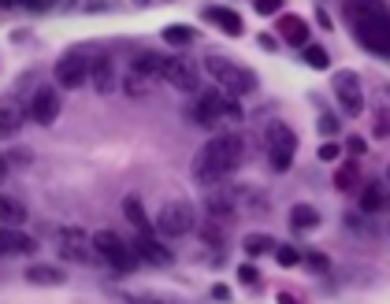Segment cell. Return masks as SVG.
Here are the masks:
<instances>
[{
  "instance_id": "6da1fadb",
  "label": "cell",
  "mask_w": 390,
  "mask_h": 304,
  "mask_svg": "<svg viewBox=\"0 0 390 304\" xmlns=\"http://www.w3.org/2000/svg\"><path fill=\"white\" fill-rule=\"evenodd\" d=\"M242 160H245V141L238 134H219L197 152L193 175H197V182H204V186H212V182L227 178L230 171H238Z\"/></svg>"
},
{
  "instance_id": "7a4b0ae2",
  "label": "cell",
  "mask_w": 390,
  "mask_h": 304,
  "mask_svg": "<svg viewBox=\"0 0 390 304\" xmlns=\"http://www.w3.org/2000/svg\"><path fill=\"white\" fill-rule=\"evenodd\" d=\"M204 71L216 78V86L223 89L227 97H242V93H253V89H256V74L238 67V63L227 60V56H208L204 60Z\"/></svg>"
},
{
  "instance_id": "3957f363",
  "label": "cell",
  "mask_w": 390,
  "mask_h": 304,
  "mask_svg": "<svg viewBox=\"0 0 390 304\" xmlns=\"http://www.w3.org/2000/svg\"><path fill=\"white\" fill-rule=\"evenodd\" d=\"M193 119H197L201 126H216L219 119H242V112L223 89H208V93H201L197 108H193Z\"/></svg>"
},
{
  "instance_id": "277c9868",
  "label": "cell",
  "mask_w": 390,
  "mask_h": 304,
  "mask_svg": "<svg viewBox=\"0 0 390 304\" xmlns=\"http://www.w3.org/2000/svg\"><path fill=\"white\" fill-rule=\"evenodd\" d=\"M93 249L100 253V260H108L115 271H134L138 267V253L130 249L119 234H112V230H100L93 234Z\"/></svg>"
},
{
  "instance_id": "5b68a950",
  "label": "cell",
  "mask_w": 390,
  "mask_h": 304,
  "mask_svg": "<svg viewBox=\"0 0 390 304\" xmlns=\"http://www.w3.org/2000/svg\"><path fill=\"white\" fill-rule=\"evenodd\" d=\"M264 138H268L271 167H275V171H290V164H294V149H297L294 130L286 126V123H271V126L264 130Z\"/></svg>"
},
{
  "instance_id": "8992f818",
  "label": "cell",
  "mask_w": 390,
  "mask_h": 304,
  "mask_svg": "<svg viewBox=\"0 0 390 304\" xmlns=\"http://www.w3.org/2000/svg\"><path fill=\"white\" fill-rule=\"evenodd\" d=\"M197 216H193V204L186 201H171L160 208V216H156V230L167 234V237H178V234H190Z\"/></svg>"
},
{
  "instance_id": "52a82bcc",
  "label": "cell",
  "mask_w": 390,
  "mask_h": 304,
  "mask_svg": "<svg viewBox=\"0 0 390 304\" xmlns=\"http://www.w3.org/2000/svg\"><path fill=\"white\" fill-rule=\"evenodd\" d=\"M334 97L346 108V115H360L364 112V93H360V82H357L353 71H338L334 74Z\"/></svg>"
},
{
  "instance_id": "ba28073f",
  "label": "cell",
  "mask_w": 390,
  "mask_h": 304,
  "mask_svg": "<svg viewBox=\"0 0 390 304\" xmlns=\"http://www.w3.org/2000/svg\"><path fill=\"white\" fill-rule=\"evenodd\" d=\"M86 78H89V63H86L82 52H67V56L56 63V82H60V89H78Z\"/></svg>"
},
{
  "instance_id": "9c48e42d",
  "label": "cell",
  "mask_w": 390,
  "mask_h": 304,
  "mask_svg": "<svg viewBox=\"0 0 390 304\" xmlns=\"http://www.w3.org/2000/svg\"><path fill=\"white\" fill-rule=\"evenodd\" d=\"M164 78H167L175 89H182V93H193V89H197V67H193L190 60H182V56H167Z\"/></svg>"
},
{
  "instance_id": "30bf717a",
  "label": "cell",
  "mask_w": 390,
  "mask_h": 304,
  "mask_svg": "<svg viewBox=\"0 0 390 304\" xmlns=\"http://www.w3.org/2000/svg\"><path fill=\"white\" fill-rule=\"evenodd\" d=\"M56 115H60V93H56V89H48V86H41L34 93V100H30V119H34V123H41V126H48V123H56Z\"/></svg>"
},
{
  "instance_id": "8fae6325",
  "label": "cell",
  "mask_w": 390,
  "mask_h": 304,
  "mask_svg": "<svg viewBox=\"0 0 390 304\" xmlns=\"http://www.w3.org/2000/svg\"><path fill=\"white\" fill-rule=\"evenodd\" d=\"M134 253H138V260H145V263H152V267H171V249H164L156 237L149 234V237H141L138 234V242H134Z\"/></svg>"
},
{
  "instance_id": "7c38bea8",
  "label": "cell",
  "mask_w": 390,
  "mask_h": 304,
  "mask_svg": "<svg viewBox=\"0 0 390 304\" xmlns=\"http://www.w3.org/2000/svg\"><path fill=\"white\" fill-rule=\"evenodd\" d=\"M26 282L30 286H63L67 282V271L52 267V263H34V267H26Z\"/></svg>"
},
{
  "instance_id": "4fadbf2b",
  "label": "cell",
  "mask_w": 390,
  "mask_h": 304,
  "mask_svg": "<svg viewBox=\"0 0 390 304\" xmlns=\"http://www.w3.org/2000/svg\"><path fill=\"white\" fill-rule=\"evenodd\" d=\"M89 78H93L97 93H112V89H115V67H112V60L108 56H97L93 63H89Z\"/></svg>"
},
{
  "instance_id": "5bb4252c",
  "label": "cell",
  "mask_w": 390,
  "mask_h": 304,
  "mask_svg": "<svg viewBox=\"0 0 390 304\" xmlns=\"http://www.w3.org/2000/svg\"><path fill=\"white\" fill-rule=\"evenodd\" d=\"M34 249H37V242L26 237L22 230H15V227L0 230V253H34Z\"/></svg>"
},
{
  "instance_id": "9a60e30c",
  "label": "cell",
  "mask_w": 390,
  "mask_h": 304,
  "mask_svg": "<svg viewBox=\"0 0 390 304\" xmlns=\"http://www.w3.org/2000/svg\"><path fill=\"white\" fill-rule=\"evenodd\" d=\"M279 34H282V41H290V45H308V22L305 19H297V15H282L279 19Z\"/></svg>"
},
{
  "instance_id": "2e32d148",
  "label": "cell",
  "mask_w": 390,
  "mask_h": 304,
  "mask_svg": "<svg viewBox=\"0 0 390 304\" xmlns=\"http://www.w3.org/2000/svg\"><path fill=\"white\" fill-rule=\"evenodd\" d=\"M204 19H212L219 30L230 34V37H242V15H238V11H230V8H208Z\"/></svg>"
},
{
  "instance_id": "e0dca14e",
  "label": "cell",
  "mask_w": 390,
  "mask_h": 304,
  "mask_svg": "<svg viewBox=\"0 0 390 304\" xmlns=\"http://www.w3.org/2000/svg\"><path fill=\"white\" fill-rule=\"evenodd\" d=\"M123 216H126V223H130V227H134L141 237L152 234V223H149V216H145V208H141L138 197H126V201H123Z\"/></svg>"
},
{
  "instance_id": "ac0fdd59",
  "label": "cell",
  "mask_w": 390,
  "mask_h": 304,
  "mask_svg": "<svg viewBox=\"0 0 390 304\" xmlns=\"http://www.w3.org/2000/svg\"><path fill=\"white\" fill-rule=\"evenodd\" d=\"M390 204V197H386V190L379 186V182H368V186L360 190V211L364 216H372V211H383Z\"/></svg>"
},
{
  "instance_id": "d6986e66",
  "label": "cell",
  "mask_w": 390,
  "mask_h": 304,
  "mask_svg": "<svg viewBox=\"0 0 390 304\" xmlns=\"http://www.w3.org/2000/svg\"><path fill=\"white\" fill-rule=\"evenodd\" d=\"M167 67V56H160V52H141V56L130 63V71H138L141 78H156V74H164Z\"/></svg>"
},
{
  "instance_id": "ffe728a7",
  "label": "cell",
  "mask_w": 390,
  "mask_h": 304,
  "mask_svg": "<svg viewBox=\"0 0 390 304\" xmlns=\"http://www.w3.org/2000/svg\"><path fill=\"white\" fill-rule=\"evenodd\" d=\"M0 223L4 227H22L26 223V208H22V201H15V197H0Z\"/></svg>"
},
{
  "instance_id": "44dd1931",
  "label": "cell",
  "mask_w": 390,
  "mask_h": 304,
  "mask_svg": "<svg viewBox=\"0 0 390 304\" xmlns=\"http://www.w3.org/2000/svg\"><path fill=\"white\" fill-rule=\"evenodd\" d=\"M290 227L294 230H316L320 227V211L312 204H294L290 208Z\"/></svg>"
},
{
  "instance_id": "7402d4cb",
  "label": "cell",
  "mask_w": 390,
  "mask_h": 304,
  "mask_svg": "<svg viewBox=\"0 0 390 304\" xmlns=\"http://www.w3.org/2000/svg\"><path fill=\"white\" fill-rule=\"evenodd\" d=\"M19 126H22V108H19V104H11V100H4V104H0V138L15 134Z\"/></svg>"
},
{
  "instance_id": "603a6c76",
  "label": "cell",
  "mask_w": 390,
  "mask_h": 304,
  "mask_svg": "<svg viewBox=\"0 0 390 304\" xmlns=\"http://www.w3.org/2000/svg\"><path fill=\"white\" fill-rule=\"evenodd\" d=\"M275 242H271L268 234H249L245 237V256H264V253H275Z\"/></svg>"
},
{
  "instance_id": "cb8c5ba5",
  "label": "cell",
  "mask_w": 390,
  "mask_h": 304,
  "mask_svg": "<svg viewBox=\"0 0 390 304\" xmlns=\"http://www.w3.org/2000/svg\"><path fill=\"white\" fill-rule=\"evenodd\" d=\"M208 211H212V219H219V216H230V211H234V197L230 193H212V197H208Z\"/></svg>"
},
{
  "instance_id": "d4e9b609",
  "label": "cell",
  "mask_w": 390,
  "mask_h": 304,
  "mask_svg": "<svg viewBox=\"0 0 390 304\" xmlns=\"http://www.w3.org/2000/svg\"><path fill=\"white\" fill-rule=\"evenodd\" d=\"M357 178H360L357 164H342V167H338V175H334V186H338V190H353Z\"/></svg>"
},
{
  "instance_id": "484cf974",
  "label": "cell",
  "mask_w": 390,
  "mask_h": 304,
  "mask_svg": "<svg viewBox=\"0 0 390 304\" xmlns=\"http://www.w3.org/2000/svg\"><path fill=\"white\" fill-rule=\"evenodd\" d=\"M305 63L312 71H327V63H331V56L323 52L320 45H305Z\"/></svg>"
},
{
  "instance_id": "4316f807",
  "label": "cell",
  "mask_w": 390,
  "mask_h": 304,
  "mask_svg": "<svg viewBox=\"0 0 390 304\" xmlns=\"http://www.w3.org/2000/svg\"><path fill=\"white\" fill-rule=\"evenodd\" d=\"M164 41H167V45H190V41H193V30H190V26H167V30H164Z\"/></svg>"
},
{
  "instance_id": "83f0119b",
  "label": "cell",
  "mask_w": 390,
  "mask_h": 304,
  "mask_svg": "<svg viewBox=\"0 0 390 304\" xmlns=\"http://www.w3.org/2000/svg\"><path fill=\"white\" fill-rule=\"evenodd\" d=\"M275 260L282 263V267H297V263H301V253L290 249V245H279V249H275Z\"/></svg>"
},
{
  "instance_id": "f1b7e54d",
  "label": "cell",
  "mask_w": 390,
  "mask_h": 304,
  "mask_svg": "<svg viewBox=\"0 0 390 304\" xmlns=\"http://www.w3.org/2000/svg\"><path fill=\"white\" fill-rule=\"evenodd\" d=\"M123 86H126V93H134V97H141V93H145V78H141L138 71H130V74L123 78Z\"/></svg>"
},
{
  "instance_id": "f546056e",
  "label": "cell",
  "mask_w": 390,
  "mask_h": 304,
  "mask_svg": "<svg viewBox=\"0 0 390 304\" xmlns=\"http://www.w3.org/2000/svg\"><path fill=\"white\" fill-rule=\"evenodd\" d=\"M305 263H308V267H312V271H320V275H323V271H327V267H331V260H327V256H323V253H305Z\"/></svg>"
},
{
  "instance_id": "4dcf8cb0",
  "label": "cell",
  "mask_w": 390,
  "mask_h": 304,
  "mask_svg": "<svg viewBox=\"0 0 390 304\" xmlns=\"http://www.w3.org/2000/svg\"><path fill=\"white\" fill-rule=\"evenodd\" d=\"M238 282H245V286H256V282H260V271L253 267V263H242V267H238Z\"/></svg>"
},
{
  "instance_id": "1f68e13d",
  "label": "cell",
  "mask_w": 390,
  "mask_h": 304,
  "mask_svg": "<svg viewBox=\"0 0 390 304\" xmlns=\"http://www.w3.org/2000/svg\"><path fill=\"white\" fill-rule=\"evenodd\" d=\"M338 152H342V149H338L334 141H323V145H320V160H323V164H334Z\"/></svg>"
},
{
  "instance_id": "d6a6232c",
  "label": "cell",
  "mask_w": 390,
  "mask_h": 304,
  "mask_svg": "<svg viewBox=\"0 0 390 304\" xmlns=\"http://www.w3.org/2000/svg\"><path fill=\"white\" fill-rule=\"evenodd\" d=\"M320 134H338V119L334 115H320Z\"/></svg>"
},
{
  "instance_id": "836d02e7",
  "label": "cell",
  "mask_w": 390,
  "mask_h": 304,
  "mask_svg": "<svg viewBox=\"0 0 390 304\" xmlns=\"http://www.w3.org/2000/svg\"><path fill=\"white\" fill-rule=\"evenodd\" d=\"M256 11H260V15H275V11H279V0H260Z\"/></svg>"
},
{
  "instance_id": "e575fe53",
  "label": "cell",
  "mask_w": 390,
  "mask_h": 304,
  "mask_svg": "<svg viewBox=\"0 0 390 304\" xmlns=\"http://www.w3.org/2000/svg\"><path fill=\"white\" fill-rule=\"evenodd\" d=\"M346 149H349V152H353V156H360L364 149H368V145H364V138H357V134H353V138H349V141H346Z\"/></svg>"
},
{
  "instance_id": "d590c367",
  "label": "cell",
  "mask_w": 390,
  "mask_h": 304,
  "mask_svg": "<svg viewBox=\"0 0 390 304\" xmlns=\"http://www.w3.org/2000/svg\"><path fill=\"white\" fill-rule=\"evenodd\" d=\"M212 297L216 300H230V289L227 286H212Z\"/></svg>"
},
{
  "instance_id": "8d00e7d4",
  "label": "cell",
  "mask_w": 390,
  "mask_h": 304,
  "mask_svg": "<svg viewBox=\"0 0 390 304\" xmlns=\"http://www.w3.org/2000/svg\"><path fill=\"white\" fill-rule=\"evenodd\" d=\"M316 22L323 26V30H331V19H327V11H316Z\"/></svg>"
},
{
  "instance_id": "74e56055",
  "label": "cell",
  "mask_w": 390,
  "mask_h": 304,
  "mask_svg": "<svg viewBox=\"0 0 390 304\" xmlns=\"http://www.w3.org/2000/svg\"><path fill=\"white\" fill-rule=\"evenodd\" d=\"M8 178V156H0V182Z\"/></svg>"
},
{
  "instance_id": "f35d334b",
  "label": "cell",
  "mask_w": 390,
  "mask_h": 304,
  "mask_svg": "<svg viewBox=\"0 0 390 304\" xmlns=\"http://www.w3.org/2000/svg\"><path fill=\"white\" fill-rule=\"evenodd\" d=\"M279 304H297V297L294 293H279Z\"/></svg>"
},
{
  "instance_id": "ab89813d",
  "label": "cell",
  "mask_w": 390,
  "mask_h": 304,
  "mask_svg": "<svg viewBox=\"0 0 390 304\" xmlns=\"http://www.w3.org/2000/svg\"><path fill=\"white\" fill-rule=\"evenodd\" d=\"M386 178H390V171H386Z\"/></svg>"
}]
</instances>
